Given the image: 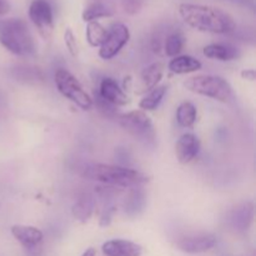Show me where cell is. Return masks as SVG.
I'll return each mask as SVG.
<instances>
[{"label":"cell","mask_w":256,"mask_h":256,"mask_svg":"<svg viewBox=\"0 0 256 256\" xmlns=\"http://www.w3.org/2000/svg\"><path fill=\"white\" fill-rule=\"evenodd\" d=\"M29 18L44 40H49L54 32V12L48 0H32L29 6Z\"/></svg>","instance_id":"obj_8"},{"label":"cell","mask_w":256,"mask_h":256,"mask_svg":"<svg viewBox=\"0 0 256 256\" xmlns=\"http://www.w3.org/2000/svg\"><path fill=\"white\" fill-rule=\"evenodd\" d=\"M242 79L250 80V82H254L256 79V72L254 69H244L242 72Z\"/></svg>","instance_id":"obj_28"},{"label":"cell","mask_w":256,"mask_h":256,"mask_svg":"<svg viewBox=\"0 0 256 256\" xmlns=\"http://www.w3.org/2000/svg\"><path fill=\"white\" fill-rule=\"evenodd\" d=\"M105 256H142V248L130 240L112 239L105 242L102 246Z\"/></svg>","instance_id":"obj_12"},{"label":"cell","mask_w":256,"mask_h":256,"mask_svg":"<svg viewBox=\"0 0 256 256\" xmlns=\"http://www.w3.org/2000/svg\"><path fill=\"white\" fill-rule=\"evenodd\" d=\"M184 86L196 95L210 98L220 102H229L232 98V88L229 82L218 75H196L184 82Z\"/></svg>","instance_id":"obj_4"},{"label":"cell","mask_w":256,"mask_h":256,"mask_svg":"<svg viewBox=\"0 0 256 256\" xmlns=\"http://www.w3.org/2000/svg\"><path fill=\"white\" fill-rule=\"evenodd\" d=\"M204 55L209 59L220 60V62H232L240 56L238 48L230 44H222V42H214L209 44L202 50Z\"/></svg>","instance_id":"obj_17"},{"label":"cell","mask_w":256,"mask_h":256,"mask_svg":"<svg viewBox=\"0 0 256 256\" xmlns=\"http://www.w3.org/2000/svg\"><path fill=\"white\" fill-rule=\"evenodd\" d=\"M0 44L16 56H30L36 52L29 26L19 18L0 19Z\"/></svg>","instance_id":"obj_3"},{"label":"cell","mask_w":256,"mask_h":256,"mask_svg":"<svg viewBox=\"0 0 256 256\" xmlns=\"http://www.w3.org/2000/svg\"><path fill=\"white\" fill-rule=\"evenodd\" d=\"M84 176L108 186L136 188L146 184L149 176L132 168L110 164H92L84 170Z\"/></svg>","instance_id":"obj_2"},{"label":"cell","mask_w":256,"mask_h":256,"mask_svg":"<svg viewBox=\"0 0 256 256\" xmlns=\"http://www.w3.org/2000/svg\"><path fill=\"white\" fill-rule=\"evenodd\" d=\"M64 42H65V45H66V49H68V52H70V55L74 58H76L78 54H79V49H78V42H76V39H75V36H74V32H72V29H70V28H68V29L65 30Z\"/></svg>","instance_id":"obj_26"},{"label":"cell","mask_w":256,"mask_h":256,"mask_svg":"<svg viewBox=\"0 0 256 256\" xmlns=\"http://www.w3.org/2000/svg\"><path fill=\"white\" fill-rule=\"evenodd\" d=\"M82 256H96V252H95V249H92V248H89V249L85 250L84 254Z\"/></svg>","instance_id":"obj_30"},{"label":"cell","mask_w":256,"mask_h":256,"mask_svg":"<svg viewBox=\"0 0 256 256\" xmlns=\"http://www.w3.org/2000/svg\"><path fill=\"white\" fill-rule=\"evenodd\" d=\"M165 66L162 62H156L152 64L148 65L140 74L139 80V92H148L152 89L156 88L159 85L160 80L162 79L164 75Z\"/></svg>","instance_id":"obj_15"},{"label":"cell","mask_w":256,"mask_h":256,"mask_svg":"<svg viewBox=\"0 0 256 256\" xmlns=\"http://www.w3.org/2000/svg\"><path fill=\"white\" fill-rule=\"evenodd\" d=\"M216 242L218 239L214 234L202 232V234H192L180 238L176 242V246L186 254H202L212 250Z\"/></svg>","instance_id":"obj_9"},{"label":"cell","mask_w":256,"mask_h":256,"mask_svg":"<svg viewBox=\"0 0 256 256\" xmlns=\"http://www.w3.org/2000/svg\"><path fill=\"white\" fill-rule=\"evenodd\" d=\"M198 118V110L192 102H182L176 109V122L182 128H192Z\"/></svg>","instance_id":"obj_22"},{"label":"cell","mask_w":256,"mask_h":256,"mask_svg":"<svg viewBox=\"0 0 256 256\" xmlns=\"http://www.w3.org/2000/svg\"><path fill=\"white\" fill-rule=\"evenodd\" d=\"M95 210V199H92V196H85L80 198L72 206V216L78 222H85L92 218V215L94 214Z\"/></svg>","instance_id":"obj_21"},{"label":"cell","mask_w":256,"mask_h":256,"mask_svg":"<svg viewBox=\"0 0 256 256\" xmlns=\"http://www.w3.org/2000/svg\"><path fill=\"white\" fill-rule=\"evenodd\" d=\"M168 85H158L156 88L148 92L139 102V109L142 112H154L162 104V99L166 95Z\"/></svg>","instance_id":"obj_19"},{"label":"cell","mask_w":256,"mask_h":256,"mask_svg":"<svg viewBox=\"0 0 256 256\" xmlns=\"http://www.w3.org/2000/svg\"><path fill=\"white\" fill-rule=\"evenodd\" d=\"M236 2H248V0H236Z\"/></svg>","instance_id":"obj_31"},{"label":"cell","mask_w":256,"mask_h":256,"mask_svg":"<svg viewBox=\"0 0 256 256\" xmlns=\"http://www.w3.org/2000/svg\"><path fill=\"white\" fill-rule=\"evenodd\" d=\"M202 62L190 55H178V56L172 58L168 64V69L178 75L195 72L202 69Z\"/></svg>","instance_id":"obj_18"},{"label":"cell","mask_w":256,"mask_h":256,"mask_svg":"<svg viewBox=\"0 0 256 256\" xmlns=\"http://www.w3.org/2000/svg\"><path fill=\"white\" fill-rule=\"evenodd\" d=\"M122 4L128 14L134 15L142 10L145 4V0H122Z\"/></svg>","instance_id":"obj_27"},{"label":"cell","mask_w":256,"mask_h":256,"mask_svg":"<svg viewBox=\"0 0 256 256\" xmlns=\"http://www.w3.org/2000/svg\"><path fill=\"white\" fill-rule=\"evenodd\" d=\"M145 204H146V194L144 190L140 186L132 188L122 202V209L128 216L134 218L144 212Z\"/></svg>","instance_id":"obj_16"},{"label":"cell","mask_w":256,"mask_h":256,"mask_svg":"<svg viewBox=\"0 0 256 256\" xmlns=\"http://www.w3.org/2000/svg\"><path fill=\"white\" fill-rule=\"evenodd\" d=\"M120 126L145 146L154 148L156 132L152 119L142 110H132L118 116Z\"/></svg>","instance_id":"obj_5"},{"label":"cell","mask_w":256,"mask_h":256,"mask_svg":"<svg viewBox=\"0 0 256 256\" xmlns=\"http://www.w3.org/2000/svg\"><path fill=\"white\" fill-rule=\"evenodd\" d=\"M200 152V142L192 132L182 134L175 144V156L182 165L190 164Z\"/></svg>","instance_id":"obj_10"},{"label":"cell","mask_w":256,"mask_h":256,"mask_svg":"<svg viewBox=\"0 0 256 256\" xmlns=\"http://www.w3.org/2000/svg\"><path fill=\"white\" fill-rule=\"evenodd\" d=\"M112 15V9L104 2H102V0H95V2H92V4H89L85 8L82 14V18L84 22H98V19H102V18H109Z\"/></svg>","instance_id":"obj_20"},{"label":"cell","mask_w":256,"mask_h":256,"mask_svg":"<svg viewBox=\"0 0 256 256\" xmlns=\"http://www.w3.org/2000/svg\"><path fill=\"white\" fill-rule=\"evenodd\" d=\"M10 12V4L8 0H0V16Z\"/></svg>","instance_id":"obj_29"},{"label":"cell","mask_w":256,"mask_h":256,"mask_svg":"<svg viewBox=\"0 0 256 256\" xmlns=\"http://www.w3.org/2000/svg\"><path fill=\"white\" fill-rule=\"evenodd\" d=\"M54 82L60 94L74 102L82 110H90L94 105L92 96L82 88L79 80L64 68H58L54 74Z\"/></svg>","instance_id":"obj_6"},{"label":"cell","mask_w":256,"mask_h":256,"mask_svg":"<svg viewBox=\"0 0 256 256\" xmlns=\"http://www.w3.org/2000/svg\"><path fill=\"white\" fill-rule=\"evenodd\" d=\"M12 235L25 249H34L44 239L42 230L30 225H14L12 226Z\"/></svg>","instance_id":"obj_13"},{"label":"cell","mask_w":256,"mask_h":256,"mask_svg":"<svg viewBox=\"0 0 256 256\" xmlns=\"http://www.w3.org/2000/svg\"><path fill=\"white\" fill-rule=\"evenodd\" d=\"M99 96L102 102H108L112 106H125L129 104V98L125 94L124 89L115 82L112 78H104L100 82Z\"/></svg>","instance_id":"obj_11"},{"label":"cell","mask_w":256,"mask_h":256,"mask_svg":"<svg viewBox=\"0 0 256 256\" xmlns=\"http://www.w3.org/2000/svg\"><path fill=\"white\" fill-rule=\"evenodd\" d=\"M129 40V28L122 22H115L108 29L106 36L99 48V56L104 60H112L122 52Z\"/></svg>","instance_id":"obj_7"},{"label":"cell","mask_w":256,"mask_h":256,"mask_svg":"<svg viewBox=\"0 0 256 256\" xmlns=\"http://www.w3.org/2000/svg\"><path fill=\"white\" fill-rule=\"evenodd\" d=\"M18 74L15 75L18 80H22L24 82H38L39 80H44V75L38 68H18Z\"/></svg>","instance_id":"obj_25"},{"label":"cell","mask_w":256,"mask_h":256,"mask_svg":"<svg viewBox=\"0 0 256 256\" xmlns=\"http://www.w3.org/2000/svg\"><path fill=\"white\" fill-rule=\"evenodd\" d=\"M179 14L185 24L199 32L229 34L236 29L232 15L219 8L200 4H180Z\"/></svg>","instance_id":"obj_1"},{"label":"cell","mask_w":256,"mask_h":256,"mask_svg":"<svg viewBox=\"0 0 256 256\" xmlns=\"http://www.w3.org/2000/svg\"><path fill=\"white\" fill-rule=\"evenodd\" d=\"M185 45V36L180 32H174L168 35L164 40L162 50L165 55L170 58H175L182 52Z\"/></svg>","instance_id":"obj_23"},{"label":"cell","mask_w":256,"mask_h":256,"mask_svg":"<svg viewBox=\"0 0 256 256\" xmlns=\"http://www.w3.org/2000/svg\"><path fill=\"white\" fill-rule=\"evenodd\" d=\"M108 29H105L99 22H90L86 25V32H85V38L89 42L90 46L100 48V45L104 42L106 36Z\"/></svg>","instance_id":"obj_24"},{"label":"cell","mask_w":256,"mask_h":256,"mask_svg":"<svg viewBox=\"0 0 256 256\" xmlns=\"http://www.w3.org/2000/svg\"><path fill=\"white\" fill-rule=\"evenodd\" d=\"M254 222V204L252 202L238 205L230 214V224L236 232H246Z\"/></svg>","instance_id":"obj_14"}]
</instances>
